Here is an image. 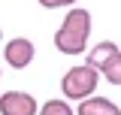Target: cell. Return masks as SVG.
Here are the masks:
<instances>
[{
    "label": "cell",
    "mask_w": 121,
    "mask_h": 115,
    "mask_svg": "<svg viewBox=\"0 0 121 115\" xmlns=\"http://www.w3.org/2000/svg\"><path fill=\"white\" fill-rule=\"evenodd\" d=\"M97 73H103V79L109 82V85H121V52H115Z\"/></svg>",
    "instance_id": "7"
},
{
    "label": "cell",
    "mask_w": 121,
    "mask_h": 115,
    "mask_svg": "<svg viewBox=\"0 0 121 115\" xmlns=\"http://www.w3.org/2000/svg\"><path fill=\"white\" fill-rule=\"evenodd\" d=\"M0 40H3V30H0Z\"/></svg>",
    "instance_id": "10"
},
{
    "label": "cell",
    "mask_w": 121,
    "mask_h": 115,
    "mask_svg": "<svg viewBox=\"0 0 121 115\" xmlns=\"http://www.w3.org/2000/svg\"><path fill=\"white\" fill-rule=\"evenodd\" d=\"M97 82H100V73L88 67V64H79V67H70L60 79V94L67 100H85L97 91Z\"/></svg>",
    "instance_id": "2"
},
{
    "label": "cell",
    "mask_w": 121,
    "mask_h": 115,
    "mask_svg": "<svg viewBox=\"0 0 121 115\" xmlns=\"http://www.w3.org/2000/svg\"><path fill=\"white\" fill-rule=\"evenodd\" d=\"M88 52V58H85V64L88 67H94V70H100L109 58L118 52V45L112 43V40H103V43H97V45H91V49H85Z\"/></svg>",
    "instance_id": "6"
},
{
    "label": "cell",
    "mask_w": 121,
    "mask_h": 115,
    "mask_svg": "<svg viewBox=\"0 0 121 115\" xmlns=\"http://www.w3.org/2000/svg\"><path fill=\"white\" fill-rule=\"evenodd\" d=\"M39 103L27 91H6L0 94V115H36Z\"/></svg>",
    "instance_id": "3"
},
{
    "label": "cell",
    "mask_w": 121,
    "mask_h": 115,
    "mask_svg": "<svg viewBox=\"0 0 121 115\" xmlns=\"http://www.w3.org/2000/svg\"><path fill=\"white\" fill-rule=\"evenodd\" d=\"M76 115H121V109L115 106L112 100H106V97H85V100H79L76 106Z\"/></svg>",
    "instance_id": "5"
},
{
    "label": "cell",
    "mask_w": 121,
    "mask_h": 115,
    "mask_svg": "<svg viewBox=\"0 0 121 115\" xmlns=\"http://www.w3.org/2000/svg\"><path fill=\"white\" fill-rule=\"evenodd\" d=\"M39 6H45V9H60V6H76V0H39Z\"/></svg>",
    "instance_id": "9"
},
{
    "label": "cell",
    "mask_w": 121,
    "mask_h": 115,
    "mask_svg": "<svg viewBox=\"0 0 121 115\" xmlns=\"http://www.w3.org/2000/svg\"><path fill=\"white\" fill-rule=\"evenodd\" d=\"M88 36H91V12L82 6H70L55 33V49L60 55H82L88 49Z\"/></svg>",
    "instance_id": "1"
},
{
    "label": "cell",
    "mask_w": 121,
    "mask_h": 115,
    "mask_svg": "<svg viewBox=\"0 0 121 115\" xmlns=\"http://www.w3.org/2000/svg\"><path fill=\"white\" fill-rule=\"evenodd\" d=\"M36 115H73V106L67 100H48L36 109Z\"/></svg>",
    "instance_id": "8"
},
{
    "label": "cell",
    "mask_w": 121,
    "mask_h": 115,
    "mask_svg": "<svg viewBox=\"0 0 121 115\" xmlns=\"http://www.w3.org/2000/svg\"><path fill=\"white\" fill-rule=\"evenodd\" d=\"M33 55H36V49H33V43L24 40V36L9 40L6 49H3V61H6V67H12V70H24V67H30Z\"/></svg>",
    "instance_id": "4"
}]
</instances>
